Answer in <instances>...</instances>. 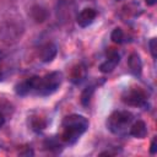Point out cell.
Masks as SVG:
<instances>
[{
    "instance_id": "6da1fadb",
    "label": "cell",
    "mask_w": 157,
    "mask_h": 157,
    "mask_svg": "<svg viewBox=\"0 0 157 157\" xmlns=\"http://www.w3.org/2000/svg\"><path fill=\"white\" fill-rule=\"evenodd\" d=\"M61 125H63V132L60 136L61 141L67 145H72L87 130L88 120L82 115L71 114L64 118Z\"/></svg>"
},
{
    "instance_id": "7a4b0ae2",
    "label": "cell",
    "mask_w": 157,
    "mask_h": 157,
    "mask_svg": "<svg viewBox=\"0 0 157 157\" xmlns=\"http://www.w3.org/2000/svg\"><path fill=\"white\" fill-rule=\"evenodd\" d=\"M134 117L128 110H117L112 113L107 120V128L113 134H123L130 126Z\"/></svg>"
},
{
    "instance_id": "3957f363",
    "label": "cell",
    "mask_w": 157,
    "mask_h": 157,
    "mask_svg": "<svg viewBox=\"0 0 157 157\" xmlns=\"http://www.w3.org/2000/svg\"><path fill=\"white\" fill-rule=\"evenodd\" d=\"M61 81H63V74L59 71H53L45 75L44 77H39L36 93L40 96H49L60 87Z\"/></svg>"
},
{
    "instance_id": "277c9868",
    "label": "cell",
    "mask_w": 157,
    "mask_h": 157,
    "mask_svg": "<svg viewBox=\"0 0 157 157\" xmlns=\"http://www.w3.org/2000/svg\"><path fill=\"white\" fill-rule=\"evenodd\" d=\"M23 33V28L13 22V21H5L0 25V40L6 44L16 43Z\"/></svg>"
},
{
    "instance_id": "5b68a950",
    "label": "cell",
    "mask_w": 157,
    "mask_h": 157,
    "mask_svg": "<svg viewBox=\"0 0 157 157\" xmlns=\"http://www.w3.org/2000/svg\"><path fill=\"white\" fill-rule=\"evenodd\" d=\"M121 101L128 105L141 107L146 103V94L139 88H129L123 92Z\"/></svg>"
},
{
    "instance_id": "8992f818",
    "label": "cell",
    "mask_w": 157,
    "mask_h": 157,
    "mask_svg": "<svg viewBox=\"0 0 157 157\" xmlns=\"http://www.w3.org/2000/svg\"><path fill=\"white\" fill-rule=\"evenodd\" d=\"M38 80L39 77L38 76H33V77H29L22 82H20L18 85H16V93L20 94V96H26L31 92H36V88H37V85H38Z\"/></svg>"
},
{
    "instance_id": "52a82bcc",
    "label": "cell",
    "mask_w": 157,
    "mask_h": 157,
    "mask_svg": "<svg viewBox=\"0 0 157 157\" xmlns=\"http://www.w3.org/2000/svg\"><path fill=\"white\" fill-rule=\"evenodd\" d=\"M97 16V12L96 10L91 9V7H86L83 9L78 15H77V18H76V22L80 27H88L96 18Z\"/></svg>"
},
{
    "instance_id": "ba28073f",
    "label": "cell",
    "mask_w": 157,
    "mask_h": 157,
    "mask_svg": "<svg viewBox=\"0 0 157 157\" xmlns=\"http://www.w3.org/2000/svg\"><path fill=\"white\" fill-rule=\"evenodd\" d=\"M128 66H129L130 72L134 76H136V77H140L141 76V72H142V61H141V58H140V55L137 53H131L129 55Z\"/></svg>"
},
{
    "instance_id": "9c48e42d",
    "label": "cell",
    "mask_w": 157,
    "mask_h": 157,
    "mask_svg": "<svg viewBox=\"0 0 157 157\" xmlns=\"http://www.w3.org/2000/svg\"><path fill=\"white\" fill-rule=\"evenodd\" d=\"M119 61H120V55L118 54V52H112V53L109 54L108 59H107L104 63L101 64V66H99L101 72H103V74L112 72V71L117 67V65L119 64Z\"/></svg>"
},
{
    "instance_id": "30bf717a",
    "label": "cell",
    "mask_w": 157,
    "mask_h": 157,
    "mask_svg": "<svg viewBox=\"0 0 157 157\" xmlns=\"http://www.w3.org/2000/svg\"><path fill=\"white\" fill-rule=\"evenodd\" d=\"M56 53H58L56 45L53 43H48L40 49V60L43 63H50L55 58Z\"/></svg>"
},
{
    "instance_id": "8fae6325",
    "label": "cell",
    "mask_w": 157,
    "mask_h": 157,
    "mask_svg": "<svg viewBox=\"0 0 157 157\" xmlns=\"http://www.w3.org/2000/svg\"><path fill=\"white\" fill-rule=\"evenodd\" d=\"M130 135L134 136V137H137V139H144L147 134V126L145 124V121L142 120H137L135 121L131 126H130Z\"/></svg>"
},
{
    "instance_id": "7c38bea8",
    "label": "cell",
    "mask_w": 157,
    "mask_h": 157,
    "mask_svg": "<svg viewBox=\"0 0 157 157\" xmlns=\"http://www.w3.org/2000/svg\"><path fill=\"white\" fill-rule=\"evenodd\" d=\"M31 16L32 18L34 20V22L37 23H42L47 20L48 17V12L47 10L43 7V6H39V5H34L31 10Z\"/></svg>"
},
{
    "instance_id": "4fadbf2b",
    "label": "cell",
    "mask_w": 157,
    "mask_h": 157,
    "mask_svg": "<svg viewBox=\"0 0 157 157\" xmlns=\"http://www.w3.org/2000/svg\"><path fill=\"white\" fill-rule=\"evenodd\" d=\"M85 75H86V70H85V67L82 65L75 66L74 70H72V74H71V82L80 83L85 78Z\"/></svg>"
},
{
    "instance_id": "5bb4252c",
    "label": "cell",
    "mask_w": 157,
    "mask_h": 157,
    "mask_svg": "<svg viewBox=\"0 0 157 157\" xmlns=\"http://www.w3.org/2000/svg\"><path fill=\"white\" fill-rule=\"evenodd\" d=\"M93 92H94V86H88L82 91V93H81V103H82V105H87L90 103Z\"/></svg>"
},
{
    "instance_id": "9a60e30c",
    "label": "cell",
    "mask_w": 157,
    "mask_h": 157,
    "mask_svg": "<svg viewBox=\"0 0 157 157\" xmlns=\"http://www.w3.org/2000/svg\"><path fill=\"white\" fill-rule=\"evenodd\" d=\"M110 39H112L114 43L120 44V43L123 42V39H124L123 29H121V28H119V27L114 28V29H113V32H112V34H110Z\"/></svg>"
},
{
    "instance_id": "2e32d148",
    "label": "cell",
    "mask_w": 157,
    "mask_h": 157,
    "mask_svg": "<svg viewBox=\"0 0 157 157\" xmlns=\"http://www.w3.org/2000/svg\"><path fill=\"white\" fill-rule=\"evenodd\" d=\"M148 48H150V52H151V55L152 58H157V39L156 38H152L150 42H148Z\"/></svg>"
},
{
    "instance_id": "e0dca14e",
    "label": "cell",
    "mask_w": 157,
    "mask_h": 157,
    "mask_svg": "<svg viewBox=\"0 0 157 157\" xmlns=\"http://www.w3.org/2000/svg\"><path fill=\"white\" fill-rule=\"evenodd\" d=\"M157 152V147H156V137L152 140V142H151V148H150V153L151 155H155Z\"/></svg>"
},
{
    "instance_id": "ac0fdd59",
    "label": "cell",
    "mask_w": 157,
    "mask_h": 157,
    "mask_svg": "<svg viewBox=\"0 0 157 157\" xmlns=\"http://www.w3.org/2000/svg\"><path fill=\"white\" fill-rule=\"evenodd\" d=\"M4 124H5V117H4V114L0 112V128H1Z\"/></svg>"
},
{
    "instance_id": "d6986e66",
    "label": "cell",
    "mask_w": 157,
    "mask_h": 157,
    "mask_svg": "<svg viewBox=\"0 0 157 157\" xmlns=\"http://www.w3.org/2000/svg\"><path fill=\"white\" fill-rule=\"evenodd\" d=\"M146 1V4L148 5V6H153L155 4H156V0H145Z\"/></svg>"
},
{
    "instance_id": "ffe728a7",
    "label": "cell",
    "mask_w": 157,
    "mask_h": 157,
    "mask_svg": "<svg viewBox=\"0 0 157 157\" xmlns=\"http://www.w3.org/2000/svg\"><path fill=\"white\" fill-rule=\"evenodd\" d=\"M20 155H31V156H32V155H33V151H32V150H29V148H28V150H27V151H25V152H21V153H20Z\"/></svg>"
},
{
    "instance_id": "44dd1931",
    "label": "cell",
    "mask_w": 157,
    "mask_h": 157,
    "mask_svg": "<svg viewBox=\"0 0 157 157\" xmlns=\"http://www.w3.org/2000/svg\"><path fill=\"white\" fill-rule=\"evenodd\" d=\"M2 56H4V53H1V52H0V60L2 59Z\"/></svg>"
}]
</instances>
